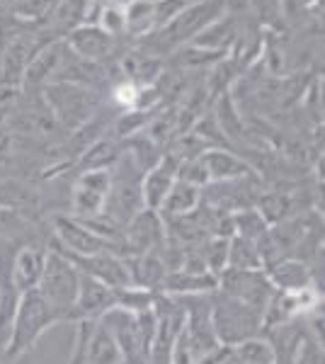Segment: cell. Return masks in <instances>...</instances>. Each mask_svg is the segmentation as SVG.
Here are the masks:
<instances>
[{
  "instance_id": "obj_1",
  "label": "cell",
  "mask_w": 325,
  "mask_h": 364,
  "mask_svg": "<svg viewBox=\"0 0 325 364\" xmlns=\"http://www.w3.org/2000/svg\"><path fill=\"white\" fill-rule=\"evenodd\" d=\"M56 316L54 311L46 306V301L41 299L37 289L25 291L17 304L15 318H13V328H10V338L8 345H5L3 355L8 362H17L25 355H29L37 343L41 340L46 331L51 326H56Z\"/></svg>"
},
{
  "instance_id": "obj_2",
  "label": "cell",
  "mask_w": 325,
  "mask_h": 364,
  "mask_svg": "<svg viewBox=\"0 0 325 364\" xmlns=\"http://www.w3.org/2000/svg\"><path fill=\"white\" fill-rule=\"evenodd\" d=\"M211 326L218 345L230 350L245 340L262 336V314L216 289L211 294Z\"/></svg>"
},
{
  "instance_id": "obj_3",
  "label": "cell",
  "mask_w": 325,
  "mask_h": 364,
  "mask_svg": "<svg viewBox=\"0 0 325 364\" xmlns=\"http://www.w3.org/2000/svg\"><path fill=\"white\" fill-rule=\"evenodd\" d=\"M78 282H80V272L75 269L73 262H70L63 252H58L56 248L49 245L44 272H41L37 291L46 301V306L54 311L58 323L68 321L70 309H73V304H75V296H78Z\"/></svg>"
},
{
  "instance_id": "obj_4",
  "label": "cell",
  "mask_w": 325,
  "mask_h": 364,
  "mask_svg": "<svg viewBox=\"0 0 325 364\" xmlns=\"http://www.w3.org/2000/svg\"><path fill=\"white\" fill-rule=\"evenodd\" d=\"M44 105L63 132L73 134L97 112V97L90 87L75 83H46Z\"/></svg>"
},
{
  "instance_id": "obj_5",
  "label": "cell",
  "mask_w": 325,
  "mask_h": 364,
  "mask_svg": "<svg viewBox=\"0 0 325 364\" xmlns=\"http://www.w3.org/2000/svg\"><path fill=\"white\" fill-rule=\"evenodd\" d=\"M51 240L49 245H54L56 250L66 252V255H97V252H114L119 257H127L122 243L107 240L97 236L95 231H90L82 221L73 219L68 214H51Z\"/></svg>"
},
{
  "instance_id": "obj_6",
  "label": "cell",
  "mask_w": 325,
  "mask_h": 364,
  "mask_svg": "<svg viewBox=\"0 0 325 364\" xmlns=\"http://www.w3.org/2000/svg\"><path fill=\"white\" fill-rule=\"evenodd\" d=\"M110 185H112V170L78 173V178H75L68 192L66 214L80 221L102 216L105 202H107V195H110Z\"/></svg>"
},
{
  "instance_id": "obj_7",
  "label": "cell",
  "mask_w": 325,
  "mask_h": 364,
  "mask_svg": "<svg viewBox=\"0 0 325 364\" xmlns=\"http://www.w3.org/2000/svg\"><path fill=\"white\" fill-rule=\"evenodd\" d=\"M228 0H204V3L190 5V8L180 10L173 20L168 22L161 29V39H158V46L161 49H170V46H177L187 39H194L204 27H209L211 22H216L218 17L223 15Z\"/></svg>"
},
{
  "instance_id": "obj_8",
  "label": "cell",
  "mask_w": 325,
  "mask_h": 364,
  "mask_svg": "<svg viewBox=\"0 0 325 364\" xmlns=\"http://www.w3.org/2000/svg\"><path fill=\"white\" fill-rule=\"evenodd\" d=\"M218 291L257 309L262 316L270 306L272 296L277 294L265 269H223L218 274Z\"/></svg>"
},
{
  "instance_id": "obj_9",
  "label": "cell",
  "mask_w": 325,
  "mask_h": 364,
  "mask_svg": "<svg viewBox=\"0 0 325 364\" xmlns=\"http://www.w3.org/2000/svg\"><path fill=\"white\" fill-rule=\"evenodd\" d=\"M168 228L161 214L153 209H141L139 214L122 228V245L127 250V257L139 255V252L158 250L163 245Z\"/></svg>"
},
{
  "instance_id": "obj_10",
  "label": "cell",
  "mask_w": 325,
  "mask_h": 364,
  "mask_svg": "<svg viewBox=\"0 0 325 364\" xmlns=\"http://www.w3.org/2000/svg\"><path fill=\"white\" fill-rule=\"evenodd\" d=\"M117 306V289L102 284V282L80 274L78 282V296L70 309L68 321L80 323V321H100L110 309Z\"/></svg>"
},
{
  "instance_id": "obj_11",
  "label": "cell",
  "mask_w": 325,
  "mask_h": 364,
  "mask_svg": "<svg viewBox=\"0 0 325 364\" xmlns=\"http://www.w3.org/2000/svg\"><path fill=\"white\" fill-rule=\"evenodd\" d=\"M54 248V245H51ZM61 252V250H58ZM66 255V252H63ZM75 265L80 274L102 282V284L112 287V289H124L132 287V277H129V267L124 257L114 255V252H97V255H66Z\"/></svg>"
},
{
  "instance_id": "obj_12",
  "label": "cell",
  "mask_w": 325,
  "mask_h": 364,
  "mask_svg": "<svg viewBox=\"0 0 325 364\" xmlns=\"http://www.w3.org/2000/svg\"><path fill=\"white\" fill-rule=\"evenodd\" d=\"M0 207L25 216L27 221L39 226V219L44 216V199L41 192L32 185L17 178H0Z\"/></svg>"
},
{
  "instance_id": "obj_13",
  "label": "cell",
  "mask_w": 325,
  "mask_h": 364,
  "mask_svg": "<svg viewBox=\"0 0 325 364\" xmlns=\"http://www.w3.org/2000/svg\"><path fill=\"white\" fill-rule=\"evenodd\" d=\"M3 124L15 136H29L34 141L56 136V132L61 129L49 109H46V105H41V107H17L15 105V109L8 114V119Z\"/></svg>"
},
{
  "instance_id": "obj_14",
  "label": "cell",
  "mask_w": 325,
  "mask_h": 364,
  "mask_svg": "<svg viewBox=\"0 0 325 364\" xmlns=\"http://www.w3.org/2000/svg\"><path fill=\"white\" fill-rule=\"evenodd\" d=\"M46 252H49L46 243H25L13 252L10 269H13V279L17 289H20V294L37 289L41 272H44Z\"/></svg>"
},
{
  "instance_id": "obj_15",
  "label": "cell",
  "mask_w": 325,
  "mask_h": 364,
  "mask_svg": "<svg viewBox=\"0 0 325 364\" xmlns=\"http://www.w3.org/2000/svg\"><path fill=\"white\" fill-rule=\"evenodd\" d=\"M177 168H180V161L170 154H163L161 161L144 175V180H141V195H144L146 209H153V211L161 209L170 187H173L177 180Z\"/></svg>"
},
{
  "instance_id": "obj_16",
  "label": "cell",
  "mask_w": 325,
  "mask_h": 364,
  "mask_svg": "<svg viewBox=\"0 0 325 364\" xmlns=\"http://www.w3.org/2000/svg\"><path fill=\"white\" fill-rule=\"evenodd\" d=\"M70 49L66 44V39H56V42L46 44L44 49L34 51L32 61L25 70V80L22 85H29V87H37V85H46L56 78V73L61 70L63 61L68 58Z\"/></svg>"
},
{
  "instance_id": "obj_17",
  "label": "cell",
  "mask_w": 325,
  "mask_h": 364,
  "mask_svg": "<svg viewBox=\"0 0 325 364\" xmlns=\"http://www.w3.org/2000/svg\"><path fill=\"white\" fill-rule=\"evenodd\" d=\"M199 163H202L209 182H230V180H243L255 175L250 163L223 149H206L199 156Z\"/></svg>"
},
{
  "instance_id": "obj_18",
  "label": "cell",
  "mask_w": 325,
  "mask_h": 364,
  "mask_svg": "<svg viewBox=\"0 0 325 364\" xmlns=\"http://www.w3.org/2000/svg\"><path fill=\"white\" fill-rule=\"evenodd\" d=\"M10 255L8 250L0 248V352L5 350L10 338V328H13V318L17 304H20V289H17L15 279H13V269H10Z\"/></svg>"
},
{
  "instance_id": "obj_19",
  "label": "cell",
  "mask_w": 325,
  "mask_h": 364,
  "mask_svg": "<svg viewBox=\"0 0 325 364\" xmlns=\"http://www.w3.org/2000/svg\"><path fill=\"white\" fill-rule=\"evenodd\" d=\"M262 269L277 291H299L304 287H316L309 262H301L297 257H279Z\"/></svg>"
},
{
  "instance_id": "obj_20",
  "label": "cell",
  "mask_w": 325,
  "mask_h": 364,
  "mask_svg": "<svg viewBox=\"0 0 325 364\" xmlns=\"http://www.w3.org/2000/svg\"><path fill=\"white\" fill-rule=\"evenodd\" d=\"M34 37H17L5 49L3 61H0V85L5 87H22L25 70L34 56Z\"/></svg>"
},
{
  "instance_id": "obj_21",
  "label": "cell",
  "mask_w": 325,
  "mask_h": 364,
  "mask_svg": "<svg viewBox=\"0 0 325 364\" xmlns=\"http://www.w3.org/2000/svg\"><path fill=\"white\" fill-rule=\"evenodd\" d=\"M68 49L82 61H105L112 54V34L100 27H75L66 39Z\"/></svg>"
},
{
  "instance_id": "obj_22",
  "label": "cell",
  "mask_w": 325,
  "mask_h": 364,
  "mask_svg": "<svg viewBox=\"0 0 325 364\" xmlns=\"http://www.w3.org/2000/svg\"><path fill=\"white\" fill-rule=\"evenodd\" d=\"M216 289H218L216 274L187 272V269L168 272L161 284L163 294H170V296H202V294H214Z\"/></svg>"
},
{
  "instance_id": "obj_23",
  "label": "cell",
  "mask_w": 325,
  "mask_h": 364,
  "mask_svg": "<svg viewBox=\"0 0 325 364\" xmlns=\"http://www.w3.org/2000/svg\"><path fill=\"white\" fill-rule=\"evenodd\" d=\"M129 267V277H132V287H141V289L149 291H161V284L168 274L165 269V262L158 250H149V252H139V255L124 257Z\"/></svg>"
},
{
  "instance_id": "obj_24",
  "label": "cell",
  "mask_w": 325,
  "mask_h": 364,
  "mask_svg": "<svg viewBox=\"0 0 325 364\" xmlns=\"http://www.w3.org/2000/svg\"><path fill=\"white\" fill-rule=\"evenodd\" d=\"M199 202H202V190L177 178L175 185L170 187L165 202L161 204V209H158V214H161L163 221L182 219V216L192 214V211L199 207Z\"/></svg>"
},
{
  "instance_id": "obj_25",
  "label": "cell",
  "mask_w": 325,
  "mask_h": 364,
  "mask_svg": "<svg viewBox=\"0 0 325 364\" xmlns=\"http://www.w3.org/2000/svg\"><path fill=\"white\" fill-rule=\"evenodd\" d=\"M85 360L87 364H124L114 338H112V333L100 321L90 326V336H87L85 345Z\"/></svg>"
},
{
  "instance_id": "obj_26",
  "label": "cell",
  "mask_w": 325,
  "mask_h": 364,
  "mask_svg": "<svg viewBox=\"0 0 325 364\" xmlns=\"http://www.w3.org/2000/svg\"><path fill=\"white\" fill-rule=\"evenodd\" d=\"M122 149L117 144V139H97L92 146H87L82 154L75 158L78 173H90V170H112L114 163L119 161Z\"/></svg>"
},
{
  "instance_id": "obj_27",
  "label": "cell",
  "mask_w": 325,
  "mask_h": 364,
  "mask_svg": "<svg viewBox=\"0 0 325 364\" xmlns=\"http://www.w3.org/2000/svg\"><path fill=\"white\" fill-rule=\"evenodd\" d=\"M252 207L257 209V214L262 216L267 226H277V224H282V221L297 216L294 214V197L289 195V192H282V190L260 192Z\"/></svg>"
},
{
  "instance_id": "obj_28",
  "label": "cell",
  "mask_w": 325,
  "mask_h": 364,
  "mask_svg": "<svg viewBox=\"0 0 325 364\" xmlns=\"http://www.w3.org/2000/svg\"><path fill=\"white\" fill-rule=\"evenodd\" d=\"M0 243H41L37 224L27 221L25 216L15 214V211L0 207Z\"/></svg>"
},
{
  "instance_id": "obj_29",
  "label": "cell",
  "mask_w": 325,
  "mask_h": 364,
  "mask_svg": "<svg viewBox=\"0 0 325 364\" xmlns=\"http://www.w3.org/2000/svg\"><path fill=\"white\" fill-rule=\"evenodd\" d=\"M226 269H262V257H260L255 240L230 236L228 238Z\"/></svg>"
},
{
  "instance_id": "obj_30",
  "label": "cell",
  "mask_w": 325,
  "mask_h": 364,
  "mask_svg": "<svg viewBox=\"0 0 325 364\" xmlns=\"http://www.w3.org/2000/svg\"><path fill=\"white\" fill-rule=\"evenodd\" d=\"M228 360L235 364H275V350L267 338L257 336L230 348Z\"/></svg>"
},
{
  "instance_id": "obj_31",
  "label": "cell",
  "mask_w": 325,
  "mask_h": 364,
  "mask_svg": "<svg viewBox=\"0 0 325 364\" xmlns=\"http://www.w3.org/2000/svg\"><path fill=\"white\" fill-rule=\"evenodd\" d=\"M156 25V0H132L124 10V29L144 34Z\"/></svg>"
},
{
  "instance_id": "obj_32",
  "label": "cell",
  "mask_w": 325,
  "mask_h": 364,
  "mask_svg": "<svg viewBox=\"0 0 325 364\" xmlns=\"http://www.w3.org/2000/svg\"><path fill=\"white\" fill-rule=\"evenodd\" d=\"M87 3L90 0H58L54 8V22L51 27L61 32H73L87 17Z\"/></svg>"
},
{
  "instance_id": "obj_33",
  "label": "cell",
  "mask_w": 325,
  "mask_h": 364,
  "mask_svg": "<svg viewBox=\"0 0 325 364\" xmlns=\"http://www.w3.org/2000/svg\"><path fill=\"white\" fill-rule=\"evenodd\" d=\"M230 226H233V236H240V238H250V240H257L267 233V224L265 219L257 214L255 207H247V209H238L230 214Z\"/></svg>"
},
{
  "instance_id": "obj_34",
  "label": "cell",
  "mask_w": 325,
  "mask_h": 364,
  "mask_svg": "<svg viewBox=\"0 0 325 364\" xmlns=\"http://www.w3.org/2000/svg\"><path fill=\"white\" fill-rule=\"evenodd\" d=\"M54 3L56 0H20L13 5V13L20 20H41L44 15H49Z\"/></svg>"
},
{
  "instance_id": "obj_35",
  "label": "cell",
  "mask_w": 325,
  "mask_h": 364,
  "mask_svg": "<svg viewBox=\"0 0 325 364\" xmlns=\"http://www.w3.org/2000/svg\"><path fill=\"white\" fill-rule=\"evenodd\" d=\"M100 29H105L107 34H117L124 29V10L119 5L110 3L107 8H102V20H100Z\"/></svg>"
},
{
  "instance_id": "obj_36",
  "label": "cell",
  "mask_w": 325,
  "mask_h": 364,
  "mask_svg": "<svg viewBox=\"0 0 325 364\" xmlns=\"http://www.w3.org/2000/svg\"><path fill=\"white\" fill-rule=\"evenodd\" d=\"M17 100H20V90L17 87H5L0 85V124L8 119V114L15 109Z\"/></svg>"
},
{
  "instance_id": "obj_37",
  "label": "cell",
  "mask_w": 325,
  "mask_h": 364,
  "mask_svg": "<svg viewBox=\"0 0 325 364\" xmlns=\"http://www.w3.org/2000/svg\"><path fill=\"white\" fill-rule=\"evenodd\" d=\"M92 3H95L97 8H107V5L112 3V0H92Z\"/></svg>"
},
{
  "instance_id": "obj_38",
  "label": "cell",
  "mask_w": 325,
  "mask_h": 364,
  "mask_svg": "<svg viewBox=\"0 0 325 364\" xmlns=\"http://www.w3.org/2000/svg\"><path fill=\"white\" fill-rule=\"evenodd\" d=\"M3 3H10V5H15V3H20V0H3Z\"/></svg>"
},
{
  "instance_id": "obj_39",
  "label": "cell",
  "mask_w": 325,
  "mask_h": 364,
  "mask_svg": "<svg viewBox=\"0 0 325 364\" xmlns=\"http://www.w3.org/2000/svg\"><path fill=\"white\" fill-rule=\"evenodd\" d=\"M223 364H235V362H230V360H228V357H226V362H223Z\"/></svg>"
}]
</instances>
